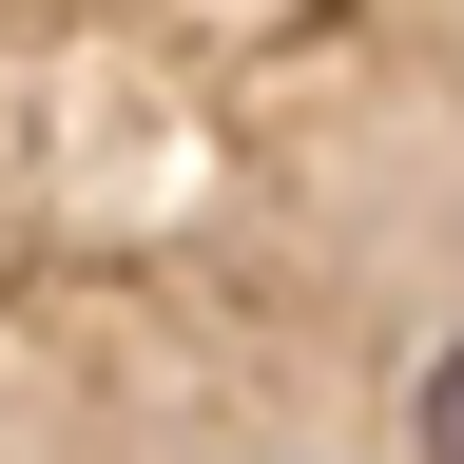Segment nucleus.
I'll return each mask as SVG.
<instances>
[{
  "label": "nucleus",
  "mask_w": 464,
  "mask_h": 464,
  "mask_svg": "<svg viewBox=\"0 0 464 464\" xmlns=\"http://www.w3.org/2000/svg\"><path fill=\"white\" fill-rule=\"evenodd\" d=\"M406 464H464V329L426 348V387H406Z\"/></svg>",
  "instance_id": "f257e3e1"
}]
</instances>
